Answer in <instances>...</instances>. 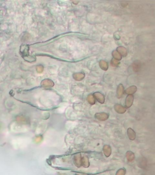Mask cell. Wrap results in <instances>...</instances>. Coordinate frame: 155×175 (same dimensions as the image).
<instances>
[{"instance_id": "1", "label": "cell", "mask_w": 155, "mask_h": 175, "mask_svg": "<svg viewBox=\"0 0 155 175\" xmlns=\"http://www.w3.org/2000/svg\"><path fill=\"white\" fill-rule=\"evenodd\" d=\"M95 118L101 121H105L109 118V114L106 113H97L95 114Z\"/></svg>"}, {"instance_id": "2", "label": "cell", "mask_w": 155, "mask_h": 175, "mask_svg": "<svg viewBox=\"0 0 155 175\" xmlns=\"http://www.w3.org/2000/svg\"><path fill=\"white\" fill-rule=\"evenodd\" d=\"M81 159H82V157H81V154L80 153H78L74 156V163L76 167L78 168H80L82 166L81 164Z\"/></svg>"}, {"instance_id": "3", "label": "cell", "mask_w": 155, "mask_h": 175, "mask_svg": "<svg viewBox=\"0 0 155 175\" xmlns=\"http://www.w3.org/2000/svg\"><path fill=\"white\" fill-rule=\"evenodd\" d=\"M93 96L95 97V99H96L98 100V102H100V103L103 104L105 102V97L104 96L103 94H101V92H95L93 94Z\"/></svg>"}, {"instance_id": "4", "label": "cell", "mask_w": 155, "mask_h": 175, "mask_svg": "<svg viewBox=\"0 0 155 175\" xmlns=\"http://www.w3.org/2000/svg\"><path fill=\"white\" fill-rule=\"evenodd\" d=\"M41 86L46 88H52L54 86V83L52 80L50 79H45L41 83Z\"/></svg>"}, {"instance_id": "5", "label": "cell", "mask_w": 155, "mask_h": 175, "mask_svg": "<svg viewBox=\"0 0 155 175\" xmlns=\"http://www.w3.org/2000/svg\"><path fill=\"white\" fill-rule=\"evenodd\" d=\"M114 109L115 111L118 114H122L125 113L126 112L125 108H124L121 105H119V104H116V105H115Z\"/></svg>"}, {"instance_id": "6", "label": "cell", "mask_w": 155, "mask_h": 175, "mask_svg": "<svg viewBox=\"0 0 155 175\" xmlns=\"http://www.w3.org/2000/svg\"><path fill=\"white\" fill-rule=\"evenodd\" d=\"M134 101V97L132 95H128L125 99V107L129 108L132 107Z\"/></svg>"}, {"instance_id": "7", "label": "cell", "mask_w": 155, "mask_h": 175, "mask_svg": "<svg viewBox=\"0 0 155 175\" xmlns=\"http://www.w3.org/2000/svg\"><path fill=\"white\" fill-rule=\"evenodd\" d=\"M124 92V86L122 84H119L118 86L117 90H116V96H117L118 99H121L122 97Z\"/></svg>"}, {"instance_id": "8", "label": "cell", "mask_w": 155, "mask_h": 175, "mask_svg": "<svg viewBox=\"0 0 155 175\" xmlns=\"http://www.w3.org/2000/svg\"><path fill=\"white\" fill-rule=\"evenodd\" d=\"M85 77V74L83 73H74L73 74V78L76 81H81Z\"/></svg>"}, {"instance_id": "9", "label": "cell", "mask_w": 155, "mask_h": 175, "mask_svg": "<svg viewBox=\"0 0 155 175\" xmlns=\"http://www.w3.org/2000/svg\"><path fill=\"white\" fill-rule=\"evenodd\" d=\"M127 135L130 141H134L136 139V133L132 128H129L127 130Z\"/></svg>"}, {"instance_id": "10", "label": "cell", "mask_w": 155, "mask_h": 175, "mask_svg": "<svg viewBox=\"0 0 155 175\" xmlns=\"http://www.w3.org/2000/svg\"><path fill=\"white\" fill-rule=\"evenodd\" d=\"M81 164L84 168H88L90 166V161L87 156H84L81 159Z\"/></svg>"}, {"instance_id": "11", "label": "cell", "mask_w": 155, "mask_h": 175, "mask_svg": "<svg viewBox=\"0 0 155 175\" xmlns=\"http://www.w3.org/2000/svg\"><path fill=\"white\" fill-rule=\"evenodd\" d=\"M103 153L104 155L106 157H109L110 156L111 154V148L110 147V145H105L103 147Z\"/></svg>"}, {"instance_id": "12", "label": "cell", "mask_w": 155, "mask_h": 175, "mask_svg": "<svg viewBox=\"0 0 155 175\" xmlns=\"http://www.w3.org/2000/svg\"><path fill=\"white\" fill-rule=\"evenodd\" d=\"M118 52L119 53V54L122 56V57H126L127 55L128 52L127 49L124 46H119L117 48V50Z\"/></svg>"}, {"instance_id": "13", "label": "cell", "mask_w": 155, "mask_h": 175, "mask_svg": "<svg viewBox=\"0 0 155 175\" xmlns=\"http://www.w3.org/2000/svg\"><path fill=\"white\" fill-rule=\"evenodd\" d=\"M125 156L127 160L129 162H130L133 161L135 159V153H134L133 152L131 151H127L125 154Z\"/></svg>"}, {"instance_id": "14", "label": "cell", "mask_w": 155, "mask_h": 175, "mask_svg": "<svg viewBox=\"0 0 155 175\" xmlns=\"http://www.w3.org/2000/svg\"><path fill=\"white\" fill-rule=\"evenodd\" d=\"M137 91V88L136 86H132L128 88L125 91V93L127 95H132L135 94Z\"/></svg>"}, {"instance_id": "15", "label": "cell", "mask_w": 155, "mask_h": 175, "mask_svg": "<svg viewBox=\"0 0 155 175\" xmlns=\"http://www.w3.org/2000/svg\"><path fill=\"white\" fill-rule=\"evenodd\" d=\"M99 65L100 67L101 68V69L103 71H107L108 69V63L105 60H101L100 63H99Z\"/></svg>"}, {"instance_id": "16", "label": "cell", "mask_w": 155, "mask_h": 175, "mask_svg": "<svg viewBox=\"0 0 155 175\" xmlns=\"http://www.w3.org/2000/svg\"><path fill=\"white\" fill-rule=\"evenodd\" d=\"M87 100L88 103L91 105H93L95 104V99L93 94H89L87 97Z\"/></svg>"}, {"instance_id": "17", "label": "cell", "mask_w": 155, "mask_h": 175, "mask_svg": "<svg viewBox=\"0 0 155 175\" xmlns=\"http://www.w3.org/2000/svg\"><path fill=\"white\" fill-rule=\"evenodd\" d=\"M112 56L113 57V59H115V60L119 61L122 59V56H121L119 53L117 51H113L112 52Z\"/></svg>"}, {"instance_id": "18", "label": "cell", "mask_w": 155, "mask_h": 175, "mask_svg": "<svg viewBox=\"0 0 155 175\" xmlns=\"http://www.w3.org/2000/svg\"><path fill=\"white\" fill-rule=\"evenodd\" d=\"M110 63H111V65L112 66H113V67H116V66H118L119 65V61L115 60V59H111Z\"/></svg>"}, {"instance_id": "19", "label": "cell", "mask_w": 155, "mask_h": 175, "mask_svg": "<svg viewBox=\"0 0 155 175\" xmlns=\"http://www.w3.org/2000/svg\"><path fill=\"white\" fill-rule=\"evenodd\" d=\"M126 173V170L125 168H121L118 170L116 173V175H125Z\"/></svg>"}, {"instance_id": "20", "label": "cell", "mask_w": 155, "mask_h": 175, "mask_svg": "<svg viewBox=\"0 0 155 175\" xmlns=\"http://www.w3.org/2000/svg\"><path fill=\"white\" fill-rule=\"evenodd\" d=\"M133 70H134V71L135 72H138L139 70V68H140V63H135L133 65Z\"/></svg>"}, {"instance_id": "21", "label": "cell", "mask_w": 155, "mask_h": 175, "mask_svg": "<svg viewBox=\"0 0 155 175\" xmlns=\"http://www.w3.org/2000/svg\"><path fill=\"white\" fill-rule=\"evenodd\" d=\"M146 160H144V159H142V160H140L139 163V166L140 167V168H144L145 167L147 166V162L144 163V162H145Z\"/></svg>"}, {"instance_id": "22", "label": "cell", "mask_w": 155, "mask_h": 175, "mask_svg": "<svg viewBox=\"0 0 155 175\" xmlns=\"http://www.w3.org/2000/svg\"><path fill=\"white\" fill-rule=\"evenodd\" d=\"M77 175H84L83 174H81V173H80V174H78Z\"/></svg>"}]
</instances>
